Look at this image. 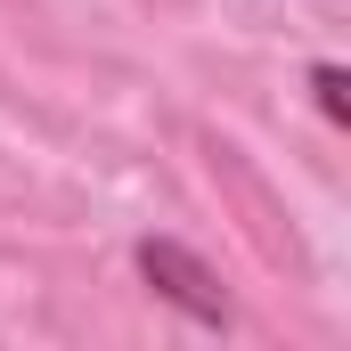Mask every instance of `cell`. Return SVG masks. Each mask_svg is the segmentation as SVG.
I'll return each instance as SVG.
<instances>
[{"instance_id": "obj_1", "label": "cell", "mask_w": 351, "mask_h": 351, "mask_svg": "<svg viewBox=\"0 0 351 351\" xmlns=\"http://www.w3.org/2000/svg\"><path fill=\"white\" fill-rule=\"evenodd\" d=\"M139 278H147L164 302H180L196 327H229V294H221V278L196 262L188 245H172V237H147V245H139Z\"/></svg>"}, {"instance_id": "obj_2", "label": "cell", "mask_w": 351, "mask_h": 351, "mask_svg": "<svg viewBox=\"0 0 351 351\" xmlns=\"http://www.w3.org/2000/svg\"><path fill=\"white\" fill-rule=\"evenodd\" d=\"M311 82H319V106H327V123H343V66H319Z\"/></svg>"}]
</instances>
